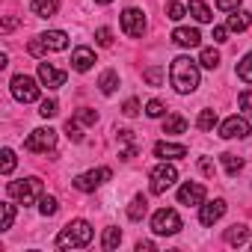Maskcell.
Returning a JSON list of instances; mask_svg holds the SVG:
<instances>
[{
	"instance_id": "cell-1",
	"label": "cell",
	"mask_w": 252,
	"mask_h": 252,
	"mask_svg": "<svg viewBox=\"0 0 252 252\" xmlns=\"http://www.w3.org/2000/svg\"><path fill=\"white\" fill-rule=\"evenodd\" d=\"M169 80H172L175 92L190 95V92H196V86H199V65H196L190 57H175L172 65H169Z\"/></svg>"
},
{
	"instance_id": "cell-2",
	"label": "cell",
	"mask_w": 252,
	"mask_h": 252,
	"mask_svg": "<svg viewBox=\"0 0 252 252\" xmlns=\"http://www.w3.org/2000/svg\"><path fill=\"white\" fill-rule=\"evenodd\" d=\"M92 243V225L86 220H71L57 234V249H83Z\"/></svg>"
},
{
	"instance_id": "cell-3",
	"label": "cell",
	"mask_w": 252,
	"mask_h": 252,
	"mask_svg": "<svg viewBox=\"0 0 252 252\" xmlns=\"http://www.w3.org/2000/svg\"><path fill=\"white\" fill-rule=\"evenodd\" d=\"M9 199L21 202V205H33L36 199H42V181L39 178H21V181H9L6 184Z\"/></svg>"
},
{
	"instance_id": "cell-4",
	"label": "cell",
	"mask_w": 252,
	"mask_h": 252,
	"mask_svg": "<svg viewBox=\"0 0 252 252\" xmlns=\"http://www.w3.org/2000/svg\"><path fill=\"white\" fill-rule=\"evenodd\" d=\"M152 231L160 234V237H172V234H178V231H181V217H178V211H172V208H160V211L152 217Z\"/></svg>"
},
{
	"instance_id": "cell-5",
	"label": "cell",
	"mask_w": 252,
	"mask_h": 252,
	"mask_svg": "<svg viewBox=\"0 0 252 252\" xmlns=\"http://www.w3.org/2000/svg\"><path fill=\"white\" fill-rule=\"evenodd\" d=\"M178 181V169L172 166V163H160V166H155L152 169V175H149V187H152V193L155 196H160V193H166L172 184Z\"/></svg>"
},
{
	"instance_id": "cell-6",
	"label": "cell",
	"mask_w": 252,
	"mask_h": 252,
	"mask_svg": "<svg viewBox=\"0 0 252 252\" xmlns=\"http://www.w3.org/2000/svg\"><path fill=\"white\" fill-rule=\"evenodd\" d=\"M12 98L21 104H33L39 101V83L30 74H15L12 77Z\"/></svg>"
},
{
	"instance_id": "cell-7",
	"label": "cell",
	"mask_w": 252,
	"mask_h": 252,
	"mask_svg": "<svg viewBox=\"0 0 252 252\" xmlns=\"http://www.w3.org/2000/svg\"><path fill=\"white\" fill-rule=\"evenodd\" d=\"M57 146V131L54 128H36L27 140H24V149L27 152H36V155H45Z\"/></svg>"
},
{
	"instance_id": "cell-8",
	"label": "cell",
	"mask_w": 252,
	"mask_h": 252,
	"mask_svg": "<svg viewBox=\"0 0 252 252\" xmlns=\"http://www.w3.org/2000/svg\"><path fill=\"white\" fill-rule=\"evenodd\" d=\"M113 178V172L107 169V166H98V169H89V172H83V175H77L71 184L80 190V193H92V190H98L104 181H110Z\"/></svg>"
},
{
	"instance_id": "cell-9",
	"label": "cell",
	"mask_w": 252,
	"mask_h": 252,
	"mask_svg": "<svg viewBox=\"0 0 252 252\" xmlns=\"http://www.w3.org/2000/svg\"><path fill=\"white\" fill-rule=\"evenodd\" d=\"M122 30H125V36H131V39H140V36L146 33V15H143L140 9L128 6V9L122 12Z\"/></svg>"
},
{
	"instance_id": "cell-10",
	"label": "cell",
	"mask_w": 252,
	"mask_h": 252,
	"mask_svg": "<svg viewBox=\"0 0 252 252\" xmlns=\"http://www.w3.org/2000/svg\"><path fill=\"white\" fill-rule=\"evenodd\" d=\"M220 137L222 140H246L249 137V122L243 116H228L220 125Z\"/></svg>"
},
{
	"instance_id": "cell-11",
	"label": "cell",
	"mask_w": 252,
	"mask_h": 252,
	"mask_svg": "<svg viewBox=\"0 0 252 252\" xmlns=\"http://www.w3.org/2000/svg\"><path fill=\"white\" fill-rule=\"evenodd\" d=\"M205 202V184H199V181H187V184H181L178 187V205H202Z\"/></svg>"
},
{
	"instance_id": "cell-12",
	"label": "cell",
	"mask_w": 252,
	"mask_h": 252,
	"mask_svg": "<svg viewBox=\"0 0 252 252\" xmlns=\"http://www.w3.org/2000/svg\"><path fill=\"white\" fill-rule=\"evenodd\" d=\"M222 214H225V199H214V202H202V205H199V222H202V225L220 222Z\"/></svg>"
},
{
	"instance_id": "cell-13",
	"label": "cell",
	"mask_w": 252,
	"mask_h": 252,
	"mask_svg": "<svg viewBox=\"0 0 252 252\" xmlns=\"http://www.w3.org/2000/svg\"><path fill=\"white\" fill-rule=\"evenodd\" d=\"M39 83L48 86V89H60L65 83V71L54 68L51 63H39Z\"/></svg>"
},
{
	"instance_id": "cell-14",
	"label": "cell",
	"mask_w": 252,
	"mask_h": 252,
	"mask_svg": "<svg viewBox=\"0 0 252 252\" xmlns=\"http://www.w3.org/2000/svg\"><path fill=\"white\" fill-rule=\"evenodd\" d=\"M172 42L178 48H199L202 45V33L196 27H175L172 30Z\"/></svg>"
},
{
	"instance_id": "cell-15",
	"label": "cell",
	"mask_w": 252,
	"mask_h": 252,
	"mask_svg": "<svg viewBox=\"0 0 252 252\" xmlns=\"http://www.w3.org/2000/svg\"><path fill=\"white\" fill-rule=\"evenodd\" d=\"M155 158H160V160H178V158H187V146L160 140V143H155Z\"/></svg>"
},
{
	"instance_id": "cell-16",
	"label": "cell",
	"mask_w": 252,
	"mask_h": 252,
	"mask_svg": "<svg viewBox=\"0 0 252 252\" xmlns=\"http://www.w3.org/2000/svg\"><path fill=\"white\" fill-rule=\"evenodd\" d=\"M39 42H42V51H45V54H48V51H65V48H68V36H65L63 30H48V33L39 36Z\"/></svg>"
},
{
	"instance_id": "cell-17",
	"label": "cell",
	"mask_w": 252,
	"mask_h": 252,
	"mask_svg": "<svg viewBox=\"0 0 252 252\" xmlns=\"http://www.w3.org/2000/svg\"><path fill=\"white\" fill-rule=\"evenodd\" d=\"M92 63H95V51L92 48H74V54H71V68L74 71H89Z\"/></svg>"
},
{
	"instance_id": "cell-18",
	"label": "cell",
	"mask_w": 252,
	"mask_h": 252,
	"mask_svg": "<svg viewBox=\"0 0 252 252\" xmlns=\"http://www.w3.org/2000/svg\"><path fill=\"white\" fill-rule=\"evenodd\" d=\"M30 9H33V15H39V18H51V15H57V9H60V0H30Z\"/></svg>"
},
{
	"instance_id": "cell-19",
	"label": "cell",
	"mask_w": 252,
	"mask_h": 252,
	"mask_svg": "<svg viewBox=\"0 0 252 252\" xmlns=\"http://www.w3.org/2000/svg\"><path fill=\"white\" fill-rule=\"evenodd\" d=\"M187 12L199 21V24H208L211 18H214V12L208 9V3H205V0H190V3H187Z\"/></svg>"
},
{
	"instance_id": "cell-20",
	"label": "cell",
	"mask_w": 252,
	"mask_h": 252,
	"mask_svg": "<svg viewBox=\"0 0 252 252\" xmlns=\"http://www.w3.org/2000/svg\"><path fill=\"white\" fill-rule=\"evenodd\" d=\"M119 140L125 143V149L119 152V158H122V160H131V158L137 155V143H134V131H128V128H122V131H119Z\"/></svg>"
},
{
	"instance_id": "cell-21",
	"label": "cell",
	"mask_w": 252,
	"mask_h": 252,
	"mask_svg": "<svg viewBox=\"0 0 252 252\" xmlns=\"http://www.w3.org/2000/svg\"><path fill=\"white\" fill-rule=\"evenodd\" d=\"M249 21H252V18H249V12H243V9H234V12L228 15V24H225V27H228L231 33H243V30L249 27Z\"/></svg>"
},
{
	"instance_id": "cell-22",
	"label": "cell",
	"mask_w": 252,
	"mask_h": 252,
	"mask_svg": "<svg viewBox=\"0 0 252 252\" xmlns=\"http://www.w3.org/2000/svg\"><path fill=\"white\" fill-rule=\"evenodd\" d=\"M246 237H249V228L240 225V222H234L231 228H225V243L228 246H240V243H246Z\"/></svg>"
},
{
	"instance_id": "cell-23",
	"label": "cell",
	"mask_w": 252,
	"mask_h": 252,
	"mask_svg": "<svg viewBox=\"0 0 252 252\" xmlns=\"http://www.w3.org/2000/svg\"><path fill=\"white\" fill-rule=\"evenodd\" d=\"M184 131H187V119H184V116H178V113L166 116V122H163V134H184Z\"/></svg>"
},
{
	"instance_id": "cell-24",
	"label": "cell",
	"mask_w": 252,
	"mask_h": 252,
	"mask_svg": "<svg viewBox=\"0 0 252 252\" xmlns=\"http://www.w3.org/2000/svg\"><path fill=\"white\" fill-rule=\"evenodd\" d=\"M116 86H119V74H116L113 68H107V71L98 77V89H101L104 95H113V92H116Z\"/></svg>"
},
{
	"instance_id": "cell-25",
	"label": "cell",
	"mask_w": 252,
	"mask_h": 252,
	"mask_svg": "<svg viewBox=\"0 0 252 252\" xmlns=\"http://www.w3.org/2000/svg\"><path fill=\"white\" fill-rule=\"evenodd\" d=\"M146 211H149V199H146V196H134V202H131V208H128V220L140 222V220L146 217Z\"/></svg>"
},
{
	"instance_id": "cell-26",
	"label": "cell",
	"mask_w": 252,
	"mask_h": 252,
	"mask_svg": "<svg viewBox=\"0 0 252 252\" xmlns=\"http://www.w3.org/2000/svg\"><path fill=\"white\" fill-rule=\"evenodd\" d=\"M220 163H222V169H225L228 175H237V172L243 169V160H240L237 155H228V152H225V155H220Z\"/></svg>"
},
{
	"instance_id": "cell-27",
	"label": "cell",
	"mask_w": 252,
	"mask_h": 252,
	"mask_svg": "<svg viewBox=\"0 0 252 252\" xmlns=\"http://www.w3.org/2000/svg\"><path fill=\"white\" fill-rule=\"evenodd\" d=\"M119 243H122V231H119V228H113V225H110V228H104V234H101V246L110 252V249H116Z\"/></svg>"
},
{
	"instance_id": "cell-28",
	"label": "cell",
	"mask_w": 252,
	"mask_h": 252,
	"mask_svg": "<svg viewBox=\"0 0 252 252\" xmlns=\"http://www.w3.org/2000/svg\"><path fill=\"white\" fill-rule=\"evenodd\" d=\"M199 65H202V68H211V71H214V68L220 65V54H217L214 48H202V54H199Z\"/></svg>"
},
{
	"instance_id": "cell-29",
	"label": "cell",
	"mask_w": 252,
	"mask_h": 252,
	"mask_svg": "<svg viewBox=\"0 0 252 252\" xmlns=\"http://www.w3.org/2000/svg\"><path fill=\"white\" fill-rule=\"evenodd\" d=\"M196 125H199V131H214L217 128V113L214 110H202L199 119H196Z\"/></svg>"
},
{
	"instance_id": "cell-30",
	"label": "cell",
	"mask_w": 252,
	"mask_h": 252,
	"mask_svg": "<svg viewBox=\"0 0 252 252\" xmlns=\"http://www.w3.org/2000/svg\"><path fill=\"white\" fill-rule=\"evenodd\" d=\"M237 77H240L243 83H252V51L237 63Z\"/></svg>"
},
{
	"instance_id": "cell-31",
	"label": "cell",
	"mask_w": 252,
	"mask_h": 252,
	"mask_svg": "<svg viewBox=\"0 0 252 252\" xmlns=\"http://www.w3.org/2000/svg\"><path fill=\"white\" fill-rule=\"evenodd\" d=\"M57 211H60V205H57L54 196H42V199H39V214H42V217H54Z\"/></svg>"
},
{
	"instance_id": "cell-32",
	"label": "cell",
	"mask_w": 252,
	"mask_h": 252,
	"mask_svg": "<svg viewBox=\"0 0 252 252\" xmlns=\"http://www.w3.org/2000/svg\"><path fill=\"white\" fill-rule=\"evenodd\" d=\"M143 77H146L149 86H160V80H163V68H160V65H152V68L143 71Z\"/></svg>"
},
{
	"instance_id": "cell-33",
	"label": "cell",
	"mask_w": 252,
	"mask_h": 252,
	"mask_svg": "<svg viewBox=\"0 0 252 252\" xmlns=\"http://www.w3.org/2000/svg\"><path fill=\"white\" fill-rule=\"evenodd\" d=\"M57 113H60V107H57L54 98H45V101L39 104V116H42V119H54Z\"/></svg>"
},
{
	"instance_id": "cell-34",
	"label": "cell",
	"mask_w": 252,
	"mask_h": 252,
	"mask_svg": "<svg viewBox=\"0 0 252 252\" xmlns=\"http://www.w3.org/2000/svg\"><path fill=\"white\" fill-rule=\"evenodd\" d=\"M74 122H80V125H95V122H98V113L89 110V107H80V110L74 113Z\"/></svg>"
},
{
	"instance_id": "cell-35",
	"label": "cell",
	"mask_w": 252,
	"mask_h": 252,
	"mask_svg": "<svg viewBox=\"0 0 252 252\" xmlns=\"http://www.w3.org/2000/svg\"><path fill=\"white\" fill-rule=\"evenodd\" d=\"M0 158H3V163H0V172L9 175V172L15 169V152H12V149H3V152H0Z\"/></svg>"
},
{
	"instance_id": "cell-36",
	"label": "cell",
	"mask_w": 252,
	"mask_h": 252,
	"mask_svg": "<svg viewBox=\"0 0 252 252\" xmlns=\"http://www.w3.org/2000/svg\"><path fill=\"white\" fill-rule=\"evenodd\" d=\"M166 113V107H163V101H158V98H152L149 104H146V116L149 119H160Z\"/></svg>"
},
{
	"instance_id": "cell-37",
	"label": "cell",
	"mask_w": 252,
	"mask_h": 252,
	"mask_svg": "<svg viewBox=\"0 0 252 252\" xmlns=\"http://www.w3.org/2000/svg\"><path fill=\"white\" fill-rule=\"evenodd\" d=\"M187 15V6L184 3H175V0H172V3L166 6V18H172V21H181Z\"/></svg>"
},
{
	"instance_id": "cell-38",
	"label": "cell",
	"mask_w": 252,
	"mask_h": 252,
	"mask_svg": "<svg viewBox=\"0 0 252 252\" xmlns=\"http://www.w3.org/2000/svg\"><path fill=\"white\" fill-rule=\"evenodd\" d=\"M95 42H98L101 48H110V45H113V30H110V27H98V30H95Z\"/></svg>"
},
{
	"instance_id": "cell-39",
	"label": "cell",
	"mask_w": 252,
	"mask_h": 252,
	"mask_svg": "<svg viewBox=\"0 0 252 252\" xmlns=\"http://www.w3.org/2000/svg\"><path fill=\"white\" fill-rule=\"evenodd\" d=\"M65 134H68L71 143H80V140H83V134H80V122L68 119V122H65Z\"/></svg>"
},
{
	"instance_id": "cell-40",
	"label": "cell",
	"mask_w": 252,
	"mask_h": 252,
	"mask_svg": "<svg viewBox=\"0 0 252 252\" xmlns=\"http://www.w3.org/2000/svg\"><path fill=\"white\" fill-rule=\"evenodd\" d=\"M15 222V205L12 202H3V231H9Z\"/></svg>"
},
{
	"instance_id": "cell-41",
	"label": "cell",
	"mask_w": 252,
	"mask_h": 252,
	"mask_svg": "<svg viewBox=\"0 0 252 252\" xmlns=\"http://www.w3.org/2000/svg\"><path fill=\"white\" fill-rule=\"evenodd\" d=\"M237 104H240V110H243L246 116H252V89H246V92H240V98H237Z\"/></svg>"
},
{
	"instance_id": "cell-42",
	"label": "cell",
	"mask_w": 252,
	"mask_h": 252,
	"mask_svg": "<svg viewBox=\"0 0 252 252\" xmlns=\"http://www.w3.org/2000/svg\"><path fill=\"white\" fill-rule=\"evenodd\" d=\"M122 113L128 116V119H134V116L140 113V101H137V98H128V101L122 104Z\"/></svg>"
},
{
	"instance_id": "cell-43",
	"label": "cell",
	"mask_w": 252,
	"mask_h": 252,
	"mask_svg": "<svg viewBox=\"0 0 252 252\" xmlns=\"http://www.w3.org/2000/svg\"><path fill=\"white\" fill-rule=\"evenodd\" d=\"M240 3H243V0H217V6H220V9H225V12L240 9Z\"/></svg>"
},
{
	"instance_id": "cell-44",
	"label": "cell",
	"mask_w": 252,
	"mask_h": 252,
	"mask_svg": "<svg viewBox=\"0 0 252 252\" xmlns=\"http://www.w3.org/2000/svg\"><path fill=\"white\" fill-rule=\"evenodd\" d=\"M214 42H228V27H214Z\"/></svg>"
},
{
	"instance_id": "cell-45",
	"label": "cell",
	"mask_w": 252,
	"mask_h": 252,
	"mask_svg": "<svg viewBox=\"0 0 252 252\" xmlns=\"http://www.w3.org/2000/svg\"><path fill=\"white\" fill-rule=\"evenodd\" d=\"M199 169H202L205 175H214V160H211V158H202V160H199Z\"/></svg>"
},
{
	"instance_id": "cell-46",
	"label": "cell",
	"mask_w": 252,
	"mask_h": 252,
	"mask_svg": "<svg viewBox=\"0 0 252 252\" xmlns=\"http://www.w3.org/2000/svg\"><path fill=\"white\" fill-rule=\"evenodd\" d=\"M143 249H146V252H152V249H155V243H152V240H140V243H137V252H143Z\"/></svg>"
},
{
	"instance_id": "cell-47",
	"label": "cell",
	"mask_w": 252,
	"mask_h": 252,
	"mask_svg": "<svg viewBox=\"0 0 252 252\" xmlns=\"http://www.w3.org/2000/svg\"><path fill=\"white\" fill-rule=\"evenodd\" d=\"M15 24H18V21H15V18H6V21H3V33H9V30H12V27H15Z\"/></svg>"
},
{
	"instance_id": "cell-48",
	"label": "cell",
	"mask_w": 252,
	"mask_h": 252,
	"mask_svg": "<svg viewBox=\"0 0 252 252\" xmlns=\"http://www.w3.org/2000/svg\"><path fill=\"white\" fill-rule=\"evenodd\" d=\"M95 3H101V6H107V3H113V0H95Z\"/></svg>"
}]
</instances>
